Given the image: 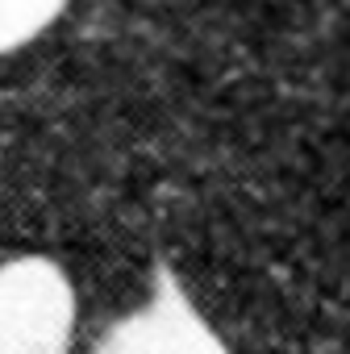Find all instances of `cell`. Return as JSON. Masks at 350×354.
<instances>
[{"mask_svg": "<svg viewBox=\"0 0 350 354\" xmlns=\"http://www.w3.org/2000/svg\"><path fill=\"white\" fill-rule=\"evenodd\" d=\"M88 354H230V346L196 308L180 275L158 267L146 300L117 317Z\"/></svg>", "mask_w": 350, "mask_h": 354, "instance_id": "obj_2", "label": "cell"}, {"mask_svg": "<svg viewBox=\"0 0 350 354\" xmlns=\"http://www.w3.org/2000/svg\"><path fill=\"white\" fill-rule=\"evenodd\" d=\"M71 0H0V59L38 42Z\"/></svg>", "mask_w": 350, "mask_h": 354, "instance_id": "obj_3", "label": "cell"}, {"mask_svg": "<svg viewBox=\"0 0 350 354\" xmlns=\"http://www.w3.org/2000/svg\"><path fill=\"white\" fill-rule=\"evenodd\" d=\"M80 325L75 283L46 254L0 263V354H71Z\"/></svg>", "mask_w": 350, "mask_h": 354, "instance_id": "obj_1", "label": "cell"}]
</instances>
